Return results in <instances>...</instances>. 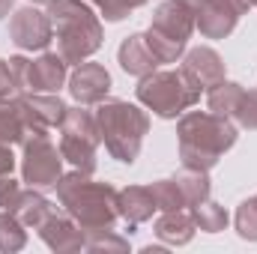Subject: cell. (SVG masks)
I'll use <instances>...</instances> for the list:
<instances>
[{"label": "cell", "mask_w": 257, "mask_h": 254, "mask_svg": "<svg viewBox=\"0 0 257 254\" xmlns=\"http://www.w3.org/2000/svg\"><path fill=\"white\" fill-rule=\"evenodd\" d=\"M66 84H69V93L78 105H99L111 93V72L102 63L84 60L75 66V72L69 75Z\"/></svg>", "instance_id": "obj_12"}, {"label": "cell", "mask_w": 257, "mask_h": 254, "mask_svg": "<svg viewBox=\"0 0 257 254\" xmlns=\"http://www.w3.org/2000/svg\"><path fill=\"white\" fill-rule=\"evenodd\" d=\"M150 189H153V197H156L159 212H165V209H189V206H186V197H183V191H180V186H177L174 177L156 180Z\"/></svg>", "instance_id": "obj_26"}, {"label": "cell", "mask_w": 257, "mask_h": 254, "mask_svg": "<svg viewBox=\"0 0 257 254\" xmlns=\"http://www.w3.org/2000/svg\"><path fill=\"white\" fill-rule=\"evenodd\" d=\"M239 129H248L257 132V90H242L239 102H236V111L230 117Z\"/></svg>", "instance_id": "obj_28"}, {"label": "cell", "mask_w": 257, "mask_h": 254, "mask_svg": "<svg viewBox=\"0 0 257 254\" xmlns=\"http://www.w3.org/2000/svg\"><path fill=\"white\" fill-rule=\"evenodd\" d=\"M87 3H93V6H102V3H105V0H87Z\"/></svg>", "instance_id": "obj_36"}, {"label": "cell", "mask_w": 257, "mask_h": 254, "mask_svg": "<svg viewBox=\"0 0 257 254\" xmlns=\"http://www.w3.org/2000/svg\"><path fill=\"white\" fill-rule=\"evenodd\" d=\"M162 251H165L162 245H144V248H141V254H162Z\"/></svg>", "instance_id": "obj_35"}, {"label": "cell", "mask_w": 257, "mask_h": 254, "mask_svg": "<svg viewBox=\"0 0 257 254\" xmlns=\"http://www.w3.org/2000/svg\"><path fill=\"white\" fill-rule=\"evenodd\" d=\"M117 63L120 69L132 75V78H144V75H150V72H156L159 69V57L153 54V48H150V42H147V36L144 33H132L126 36L123 42H120V48H117Z\"/></svg>", "instance_id": "obj_16"}, {"label": "cell", "mask_w": 257, "mask_h": 254, "mask_svg": "<svg viewBox=\"0 0 257 254\" xmlns=\"http://www.w3.org/2000/svg\"><path fill=\"white\" fill-rule=\"evenodd\" d=\"M150 0H105L99 9H102V18L105 21H111V24H117V21H123L128 12H135V9H141V6H147Z\"/></svg>", "instance_id": "obj_29"}, {"label": "cell", "mask_w": 257, "mask_h": 254, "mask_svg": "<svg viewBox=\"0 0 257 254\" xmlns=\"http://www.w3.org/2000/svg\"><path fill=\"white\" fill-rule=\"evenodd\" d=\"M239 132L233 120L218 117L212 111H186L177 123V144L183 168L212 171L227 150L236 147Z\"/></svg>", "instance_id": "obj_1"}, {"label": "cell", "mask_w": 257, "mask_h": 254, "mask_svg": "<svg viewBox=\"0 0 257 254\" xmlns=\"http://www.w3.org/2000/svg\"><path fill=\"white\" fill-rule=\"evenodd\" d=\"M21 180L30 189H54L57 180L63 177V153L60 147L51 144L48 135H27L21 144Z\"/></svg>", "instance_id": "obj_8"}, {"label": "cell", "mask_w": 257, "mask_h": 254, "mask_svg": "<svg viewBox=\"0 0 257 254\" xmlns=\"http://www.w3.org/2000/svg\"><path fill=\"white\" fill-rule=\"evenodd\" d=\"M54 209H57V206L42 194V189H30V186H27V189H21L18 200H15V206H12L9 212H12L24 227L36 230V227H39V224L54 212Z\"/></svg>", "instance_id": "obj_19"}, {"label": "cell", "mask_w": 257, "mask_h": 254, "mask_svg": "<svg viewBox=\"0 0 257 254\" xmlns=\"http://www.w3.org/2000/svg\"><path fill=\"white\" fill-rule=\"evenodd\" d=\"M183 72L192 78L200 90H209L215 87L218 81H224L227 75V66L221 60V54L209 45H194V48H186L183 54Z\"/></svg>", "instance_id": "obj_13"}, {"label": "cell", "mask_w": 257, "mask_h": 254, "mask_svg": "<svg viewBox=\"0 0 257 254\" xmlns=\"http://www.w3.org/2000/svg\"><path fill=\"white\" fill-rule=\"evenodd\" d=\"M117 209H120V218L126 224H144V221H150L159 212L150 186H126V189H120Z\"/></svg>", "instance_id": "obj_18"}, {"label": "cell", "mask_w": 257, "mask_h": 254, "mask_svg": "<svg viewBox=\"0 0 257 254\" xmlns=\"http://www.w3.org/2000/svg\"><path fill=\"white\" fill-rule=\"evenodd\" d=\"M177 186L183 191V197H186V206L192 209L194 203H200V200H206L209 197V191H212V180H209V171H197V168H183L177 177Z\"/></svg>", "instance_id": "obj_21"}, {"label": "cell", "mask_w": 257, "mask_h": 254, "mask_svg": "<svg viewBox=\"0 0 257 254\" xmlns=\"http://www.w3.org/2000/svg\"><path fill=\"white\" fill-rule=\"evenodd\" d=\"M51 27H54V42H57V54L66 63L78 66L90 60L105 39V27L99 21V15L93 12V3L87 0H48L45 3Z\"/></svg>", "instance_id": "obj_3"}, {"label": "cell", "mask_w": 257, "mask_h": 254, "mask_svg": "<svg viewBox=\"0 0 257 254\" xmlns=\"http://www.w3.org/2000/svg\"><path fill=\"white\" fill-rule=\"evenodd\" d=\"M192 218H194V224H197V230H203V233H221V230L227 227V221H230L227 209H224L221 203L209 200V197L200 200V203H194Z\"/></svg>", "instance_id": "obj_23"}, {"label": "cell", "mask_w": 257, "mask_h": 254, "mask_svg": "<svg viewBox=\"0 0 257 254\" xmlns=\"http://www.w3.org/2000/svg\"><path fill=\"white\" fill-rule=\"evenodd\" d=\"M15 96H18V87L9 72V60H0V99H15Z\"/></svg>", "instance_id": "obj_32"}, {"label": "cell", "mask_w": 257, "mask_h": 254, "mask_svg": "<svg viewBox=\"0 0 257 254\" xmlns=\"http://www.w3.org/2000/svg\"><path fill=\"white\" fill-rule=\"evenodd\" d=\"M242 84H236V81H218L215 87H209L206 90V105H209V111L212 114H218V117H233V111H236V102H239V96H242Z\"/></svg>", "instance_id": "obj_20"}, {"label": "cell", "mask_w": 257, "mask_h": 254, "mask_svg": "<svg viewBox=\"0 0 257 254\" xmlns=\"http://www.w3.org/2000/svg\"><path fill=\"white\" fill-rule=\"evenodd\" d=\"M0 141L12 147L27 141V126H24V117L15 99H0Z\"/></svg>", "instance_id": "obj_22"}, {"label": "cell", "mask_w": 257, "mask_h": 254, "mask_svg": "<svg viewBox=\"0 0 257 254\" xmlns=\"http://www.w3.org/2000/svg\"><path fill=\"white\" fill-rule=\"evenodd\" d=\"M254 200H257V194H254Z\"/></svg>", "instance_id": "obj_38"}, {"label": "cell", "mask_w": 257, "mask_h": 254, "mask_svg": "<svg viewBox=\"0 0 257 254\" xmlns=\"http://www.w3.org/2000/svg\"><path fill=\"white\" fill-rule=\"evenodd\" d=\"M96 126L108 156L120 165H135L150 132V117L144 108L126 99H102L96 105Z\"/></svg>", "instance_id": "obj_4"}, {"label": "cell", "mask_w": 257, "mask_h": 254, "mask_svg": "<svg viewBox=\"0 0 257 254\" xmlns=\"http://www.w3.org/2000/svg\"><path fill=\"white\" fill-rule=\"evenodd\" d=\"M15 105L24 117V126H27V135H48L51 129L60 126L66 114V105L57 93H18L15 96Z\"/></svg>", "instance_id": "obj_11"}, {"label": "cell", "mask_w": 257, "mask_h": 254, "mask_svg": "<svg viewBox=\"0 0 257 254\" xmlns=\"http://www.w3.org/2000/svg\"><path fill=\"white\" fill-rule=\"evenodd\" d=\"M24 245H27V227L9 209H0V251L12 254L21 251Z\"/></svg>", "instance_id": "obj_25"}, {"label": "cell", "mask_w": 257, "mask_h": 254, "mask_svg": "<svg viewBox=\"0 0 257 254\" xmlns=\"http://www.w3.org/2000/svg\"><path fill=\"white\" fill-rule=\"evenodd\" d=\"M233 224H236V233L248 242H257V200L248 197L236 206V215H233Z\"/></svg>", "instance_id": "obj_27"}, {"label": "cell", "mask_w": 257, "mask_h": 254, "mask_svg": "<svg viewBox=\"0 0 257 254\" xmlns=\"http://www.w3.org/2000/svg\"><path fill=\"white\" fill-rule=\"evenodd\" d=\"M9 39L21 51H45L54 42V27L48 12L36 9V3L15 9L9 18Z\"/></svg>", "instance_id": "obj_10"}, {"label": "cell", "mask_w": 257, "mask_h": 254, "mask_svg": "<svg viewBox=\"0 0 257 254\" xmlns=\"http://www.w3.org/2000/svg\"><path fill=\"white\" fill-rule=\"evenodd\" d=\"M60 153L63 162L72 168L84 171V174H96L99 168V126H96V114L87 111V105L78 108H66L63 120H60Z\"/></svg>", "instance_id": "obj_7"}, {"label": "cell", "mask_w": 257, "mask_h": 254, "mask_svg": "<svg viewBox=\"0 0 257 254\" xmlns=\"http://www.w3.org/2000/svg\"><path fill=\"white\" fill-rule=\"evenodd\" d=\"M194 33V12L189 0H165L153 9L147 42L159 63H177L186 54V45Z\"/></svg>", "instance_id": "obj_6"}, {"label": "cell", "mask_w": 257, "mask_h": 254, "mask_svg": "<svg viewBox=\"0 0 257 254\" xmlns=\"http://www.w3.org/2000/svg\"><path fill=\"white\" fill-rule=\"evenodd\" d=\"M18 194H21V183H15L12 177H0V209H12Z\"/></svg>", "instance_id": "obj_31"}, {"label": "cell", "mask_w": 257, "mask_h": 254, "mask_svg": "<svg viewBox=\"0 0 257 254\" xmlns=\"http://www.w3.org/2000/svg\"><path fill=\"white\" fill-rule=\"evenodd\" d=\"M36 233H39V239L51 248V251H84V230L75 224V218L72 215H66V212H51L39 227H36Z\"/></svg>", "instance_id": "obj_14"}, {"label": "cell", "mask_w": 257, "mask_h": 254, "mask_svg": "<svg viewBox=\"0 0 257 254\" xmlns=\"http://www.w3.org/2000/svg\"><path fill=\"white\" fill-rule=\"evenodd\" d=\"M200 87L183 69H156L135 87L138 102L162 120H177L200 102Z\"/></svg>", "instance_id": "obj_5"}, {"label": "cell", "mask_w": 257, "mask_h": 254, "mask_svg": "<svg viewBox=\"0 0 257 254\" xmlns=\"http://www.w3.org/2000/svg\"><path fill=\"white\" fill-rule=\"evenodd\" d=\"M12 9H15V0H0V21H3Z\"/></svg>", "instance_id": "obj_34"}, {"label": "cell", "mask_w": 257, "mask_h": 254, "mask_svg": "<svg viewBox=\"0 0 257 254\" xmlns=\"http://www.w3.org/2000/svg\"><path fill=\"white\" fill-rule=\"evenodd\" d=\"M9 72H12V78H15V87H18V93H27V87H30V60L27 57H9Z\"/></svg>", "instance_id": "obj_30"}, {"label": "cell", "mask_w": 257, "mask_h": 254, "mask_svg": "<svg viewBox=\"0 0 257 254\" xmlns=\"http://www.w3.org/2000/svg\"><path fill=\"white\" fill-rule=\"evenodd\" d=\"M84 251L93 254H126L128 239L120 236L114 227H99V230H84Z\"/></svg>", "instance_id": "obj_24"}, {"label": "cell", "mask_w": 257, "mask_h": 254, "mask_svg": "<svg viewBox=\"0 0 257 254\" xmlns=\"http://www.w3.org/2000/svg\"><path fill=\"white\" fill-rule=\"evenodd\" d=\"M57 200L63 206L66 215L75 218V224L81 230H99V227H114L120 218L117 209V194L111 183H99L93 180V174H84L78 168H72L57 180Z\"/></svg>", "instance_id": "obj_2"}, {"label": "cell", "mask_w": 257, "mask_h": 254, "mask_svg": "<svg viewBox=\"0 0 257 254\" xmlns=\"http://www.w3.org/2000/svg\"><path fill=\"white\" fill-rule=\"evenodd\" d=\"M69 81V63L57 51H42L36 60H30V93H60Z\"/></svg>", "instance_id": "obj_15"}, {"label": "cell", "mask_w": 257, "mask_h": 254, "mask_svg": "<svg viewBox=\"0 0 257 254\" xmlns=\"http://www.w3.org/2000/svg\"><path fill=\"white\" fill-rule=\"evenodd\" d=\"M194 12V30L206 39H227L239 18L248 12V0H189Z\"/></svg>", "instance_id": "obj_9"}, {"label": "cell", "mask_w": 257, "mask_h": 254, "mask_svg": "<svg viewBox=\"0 0 257 254\" xmlns=\"http://www.w3.org/2000/svg\"><path fill=\"white\" fill-rule=\"evenodd\" d=\"M12 171H15L12 144H3V141H0V177H12Z\"/></svg>", "instance_id": "obj_33"}, {"label": "cell", "mask_w": 257, "mask_h": 254, "mask_svg": "<svg viewBox=\"0 0 257 254\" xmlns=\"http://www.w3.org/2000/svg\"><path fill=\"white\" fill-rule=\"evenodd\" d=\"M248 3H251V6H257V0H248Z\"/></svg>", "instance_id": "obj_37"}, {"label": "cell", "mask_w": 257, "mask_h": 254, "mask_svg": "<svg viewBox=\"0 0 257 254\" xmlns=\"http://www.w3.org/2000/svg\"><path fill=\"white\" fill-rule=\"evenodd\" d=\"M194 230H197V224L192 218V209H165L153 221V233L165 245H189Z\"/></svg>", "instance_id": "obj_17"}]
</instances>
